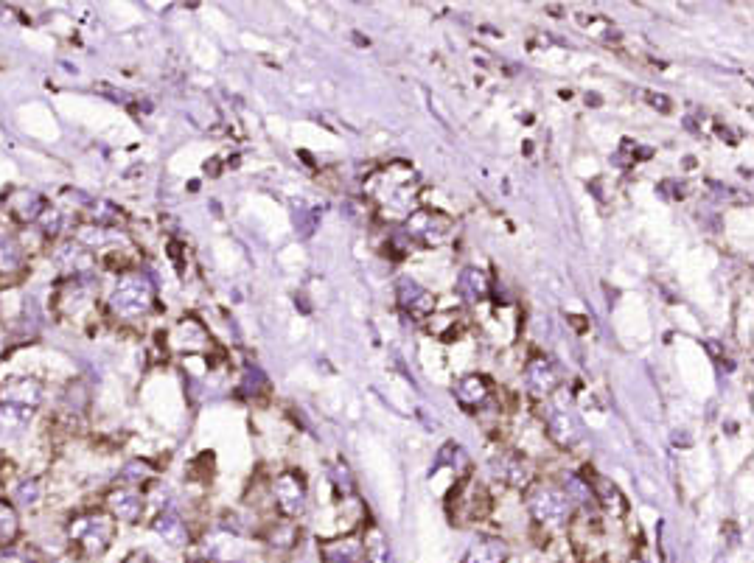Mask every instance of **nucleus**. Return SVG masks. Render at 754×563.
Returning a JSON list of instances; mask_svg holds the SVG:
<instances>
[{"label":"nucleus","mask_w":754,"mask_h":563,"mask_svg":"<svg viewBox=\"0 0 754 563\" xmlns=\"http://www.w3.org/2000/svg\"><path fill=\"white\" fill-rule=\"evenodd\" d=\"M9 488V502L17 507V510H34V507L43 505V499L48 496V482L40 474H31V471H15V477L6 482Z\"/></svg>","instance_id":"obj_9"},{"label":"nucleus","mask_w":754,"mask_h":563,"mask_svg":"<svg viewBox=\"0 0 754 563\" xmlns=\"http://www.w3.org/2000/svg\"><path fill=\"white\" fill-rule=\"evenodd\" d=\"M491 393H494V381L488 379V376H483V373L460 376V381L455 384V395L457 401H460V407L471 409V412L488 407Z\"/></svg>","instance_id":"obj_13"},{"label":"nucleus","mask_w":754,"mask_h":563,"mask_svg":"<svg viewBox=\"0 0 754 563\" xmlns=\"http://www.w3.org/2000/svg\"><path fill=\"white\" fill-rule=\"evenodd\" d=\"M494 474H497V479L502 482V485L516 488V491L530 488V485H533V479H536L533 465L527 463L525 457H519V454H502L497 463H494Z\"/></svg>","instance_id":"obj_16"},{"label":"nucleus","mask_w":754,"mask_h":563,"mask_svg":"<svg viewBox=\"0 0 754 563\" xmlns=\"http://www.w3.org/2000/svg\"><path fill=\"white\" fill-rule=\"evenodd\" d=\"M320 555L326 563H362L365 541L359 533L326 538V541H320Z\"/></svg>","instance_id":"obj_14"},{"label":"nucleus","mask_w":754,"mask_h":563,"mask_svg":"<svg viewBox=\"0 0 754 563\" xmlns=\"http://www.w3.org/2000/svg\"><path fill=\"white\" fill-rule=\"evenodd\" d=\"M152 530H155L166 544L171 547H188V541H191V533H188V524H185L183 513L180 510H174V507H160L157 510V516L152 519Z\"/></svg>","instance_id":"obj_18"},{"label":"nucleus","mask_w":754,"mask_h":563,"mask_svg":"<svg viewBox=\"0 0 754 563\" xmlns=\"http://www.w3.org/2000/svg\"><path fill=\"white\" fill-rule=\"evenodd\" d=\"M155 300L157 292L152 278L141 269H129V272L115 275V283L107 289V297H104V309L115 320L132 323V320H143L149 311L155 309Z\"/></svg>","instance_id":"obj_2"},{"label":"nucleus","mask_w":754,"mask_h":563,"mask_svg":"<svg viewBox=\"0 0 754 563\" xmlns=\"http://www.w3.org/2000/svg\"><path fill=\"white\" fill-rule=\"evenodd\" d=\"M396 297H399V306L410 317L421 320V317H429L435 311V297L432 292H427L421 283H415L413 278H401L399 286H396Z\"/></svg>","instance_id":"obj_15"},{"label":"nucleus","mask_w":754,"mask_h":563,"mask_svg":"<svg viewBox=\"0 0 754 563\" xmlns=\"http://www.w3.org/2000/svg\"><path fill=\"white\" fill-rule=\"evenodd\" d=\"M527 507H530V516H533V521L539 524L541 530L553 535L564 533L570 527L572 516H575L572 499L558 485H530Z\"/></svg>","instance_id":"obj_4"},{"label":"nucleus","mask_w":754,"mask_h":563,"mask_svg":"<svg viewBox=\"0 0 754 563\" xmlns=\"http://www.w3.org/2000/svg\"><path fill=\"white\" fill-rule=\"evenodd\" d=\"M188 563H208V561H205V558H191Z\"/></svg>","instance_id":"obj_30"},{"label":"nucleus","mask_w":754,"mask_h":563,"mask_svg":"<svg viewBox=\"0 0 754 563\" xmlns=\"http://www.w3.org/2000/svg\"><path fill=\"white\" fill-rule=\"evenodd\" d=\"M295 541H298V530L284 521V524H275L270 530V544L275 549H292L295 547Z\"/></svg>","instance_id":"obj_26"},{"label":"nucleus","mask_w":754,"mask_h":563,"mask_svg":"<svg viewBox=\"0 0 754 563\" xmlns=\"http://www.w3.org/2000/svg\"><path fill=\"white\" fill-rule=\"evenodd\" d=\"M272 499L278 510L284 513L286 519H298L306 510V502H309V488H306V479L300 471H281L278 477L272 479Z\"/></svg>","instance_id":"obj_6"},{"label":"nucleus","mask_w":754,"mask_h":563,"mask_svg":"<svg viewBox=\"0 0 754 563\" xmlns=\"http://www.w3.org/2000/svg\"><path fill=\"white\" fill-rule=\"evenodd\" d=\"M99 309V286L90 278H62L51 297V311L59 323L85 325Z\"/></svg>","instance_id":"obj_3"},{"label":"nucleus","mask_w":754,"mask_h":563,"mask_svg":"<svg viewBox=\"0 0 754 563\" xmlns=\"http://www.w3.org/2000/svg\"><path fill=\"white\" fill-rule=\"evenodd\" d=\"M208 345H211V337L197 317H183L177 328L171 331V348L177 353L205 351Z\"/></svg>","instance_id":"obj_17"},{"label":"nucleus","mask_w":754,"mask_h":563,"mask_svg":"<svg viewBox=\"0 0 754 563\" xmlns=\"http://www.w3.org/2000/svg\"><path fill=\"white\" fill-rule=\"evenodd\" d=\"M48 199L43 194H37V191H15V197L6 199V216L12 219V225L15 227H31L40 222V216L48 211Z\"/></svg>","instance_id":"obj_10"},{"label":"nucleus","mask_w":754,"mask_h":563,"mask_svg":"<svg viewBox=\"0 0 754 563\" xmlns=\"http://www.w3.org/2000/svg\"><path fill=\"white\" fill-rule=\"evenodd\" d=\"M463 563H508V547L494 535H480L469 547Z\"/></svg>","instance_id":"obj_20"},{"label":"nucleus","mask_w":754,"mask_h":563,"mask_svg":"<svg viewBox=\"0 0 754 563\" xmlns=\"http://www.w3.org/2000/svg\"><path fill=\"white\" fill-rule=\"evenodd\" d=\"M295 230H298L300 239H312L314 230H317V213L309 211V208L295 211Z\"/></svg>","instance_id":"obj_27"},{"label":"nucleus","mask_w":754,"mask_h":563,"mask_svg":"<svg viewBox=\"0 0 754 563\" xmlns=\"http://www.w3.org/2000/svg\"><path fill=\"white\" fill-rule=\"evenodd\" d=\"M466 510H469L471 519H483L491 510V496L485 491L483 485H474L469 491V499H466Z\"/></svg>","instance_id":"obj_25"},{"label":"nucleus","mask_w":754,"mask_h":563,"mask_svg":"<svg viewBox=\"0 0 754 563\" xmlns=\"http://www.w3.org/2000/svg\"><path fill=\"white\" fill-rule=\"evenodd\" d=\"M146 491L149 488H138L129 482H115L113 488H107L101 507L113 516L118 524H141L149 502H146Z\"/></svg>","instance_id":"obj_5"},{"label":"nucleus","mask_w":754,"mask_h":563,"mask_svg":"<svg viewBox=\"0 0 754 563\" xmlns=\"http://www.w3.org/2000/svg\"><path fill=\"white\" fill-rule=\"evenodd\" d=\"M23 533V521H20V510H17L6 496H0V552L9 547H15Z\"/></svg>","instance_id":"obj_22"},{"label":"nucleus","mask_w":754,"mask_h":563,"mask_svg":"<svg viewBox=\"0 0 754 563\" xmlns=\"http://www.w3.org/2000/svg\"><path fill=\"white\" fill-rule=\"evenodd\" d=\"M589 482V479H586ZM589 488H592V496H595V502H598L603 510H609L614 516H623L626 513V499H623V493L620 488L609 482L606 477H592L589 482Z\"/></svg>","instance_id":"obj_23"},{"label":"nucleus","mask_w":754,"mask_h":563,"mask_svg":"<svg viewBox=\"0 0 754 563\" xmlns=\"http://www.w3.org/2000/svg\"><path fill=\"white\" fill-rule=\"evenodd\" d=\"M648 101H651L654 107H659L662 113H670V99H668V96H662V93H648Z\"/></svg>","instance_id":"obj_28"},{"label":"nucleus","mask_w":754,"mask_h":563,"mask_svg":"<svg viewBox=\"0 0 754 563\" xmlns=\"http://www.w3.org/2000/svg\"><path fill=\"white\" fill-rule=\"evenodd\" d=\"M34 412L12 404H0V449H12L29 435Z\"/></svg>","instance_id":"obj_12"},{"label":"nucleus","mask_w":754,"mask_h":563,"mask_svg":"<svg viewBox=\"0 0 754 563\" xmlns=\"http://www.w3.org/2000/svg\"><path fill=\"white\" fill-rule=\"evenodd\" d=\"M62 535L76 561H99L115 544L118 521L104 507H85L68 516Z\"/></svg>","instance_id":"obj_1"},{"label":"nucleus","mask_w":754,"mask_h":563,"mask_svg":"<svg viewBox=\"0 0 754 563\" xmlns=\"http://www.w3.org/2000/svg\"><path fill=\"white\" fill-rule=\"evenodd\" d=\"M626 563H645V561H640V558H631V561H626Z\"/></svg>","instance_id":"obj_31"},{"label":"nucleus","mask_w":754,"mask_h":563,"mask_svg":"<svg viewBox=\"0 0 754 563\" xmlns=\"http://www.w3.org/2000/svg\"><path fill=\"white\" fill-rule=\"evenodd\" d=\"M457 292L460 297L469 303V306H477V303H483L488 292H491V281H488V275H485L483 269L469 267L463 269V275H460V281H457Z\"/></svg>","instance_id":"obj_21"},{"label":"nucleus","mask_w":754,"mask_h":563,"mask_svg":"<svg viewBox=\"0 0 754 563\" xmlns=\"http://www.w3.org/2000/svg\"><path fill=\"white\" fill-rule=\"evenodd\" d=\"M567 320H570V323L578 328V334H584L586 328H589V320H584V317H575V314H570Z\"/></svg>","instance_id":"obj_29"},{"label":"nucleus","mask_w":754,"mask_h":563,"mask_svg":"<svg viewBox=\"0 0 754 563\" xmlns=\"http://www.w3.org/2000/svg\"><path fill=\"white\" fill-rule=\"evenodd\" d=\"M525 384L527 393L533 395V398H547V395H553L558 390L561 370L547 356H536V359H530V365L525 370Z\"/></svg>","instance_id":"obj_11"},{"label":"nucleus","mask_w":754,"mask_h":563,"mask_svg":"<svg viewBox=\"0 0 754 563\" xmlns=\"http://www.w3.org/2000/svg\"><path fill=\"white\" fill-rule=\"evenodd\" d=\"M547 435H550V440L558 443V446L572 449V446H578V443L584 440L586 429H584V423L578 421L575 415L564 412V409H558V412H553V415L547 418Z\"/></svg>","instance_id":"obj_19"},{"label":"nucleus","mask_w":754,"mask_h":563,"mask_svg":"<svg viewBox=\"0 0 754 563\" xmlns=\"http://www.w3.org/2000/svg\"><path fill=\"white\" fill-rule=\"evenodd\" d=\"M407 239L418 241V244H443V241L452 236V230H455V222L441 211H432V208H421V211L410 213V219H407Z\"/></svg>","instance_id":"obj_7"},{"label":"nucleus","mask_w":754,"mask_h":563,"mask_svg":"<svg viewBox=\"0 0 754 563\" xmlns=\"http://www.w3.org/2000/svg\"><path fill=\"white\" fill-rule=\"evenodd\" d=\"M45 401V381L29 373L20 376H9L0 387V404H12V407H23L37 412V407Z\"/></svg>","instance_id":"obj_8"},{"label":"nucleus","mask_w":754,"mask_h":563,"mask_svg":"<svg viewBox=\"0 0 754 563\" xmlns=\"http://www.w3.org/2000/svg\"><path fill=\"white\" fill-rule=\"evenodd\" d=\"M362 563H393L385 538L376 533V530H373V535L365 541V555H362Z\"/></svg>","instance_id":"obj_24"}]
</instances>
